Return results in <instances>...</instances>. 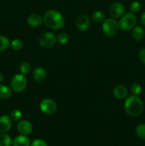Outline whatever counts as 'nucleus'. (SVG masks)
<instances>
[{
	"mask_svg": "<svg viewBox=\"0 0 145 146\" xmlns=\"http://www.w3.org/2000/svg\"><path fill=\"white\" fill-rule=\"evenodd\" d=\"M30 146H48V145L44 140L36 139L31 143Z\"/></svg>",
	"mask_w": 145,
	"mask_h": 146,
	"instance_id": "28",
	"label": "nucleus"
},
{
	"mask_svg": "<svg viewBox=\"0 0 145 146\" xmlns=\"http://www.w3.org/2000/svg\"><path fill=\"white\" fill-rule=\"evenodd\" d=\"M135 133L138 138L145 141V123H141L138 125L135 129Z\"/></svg>",
	"mask_w": 145,
	"mask_h": 146,
	"instance_id": "20",
	"label": "nucleus"
},
{
	"mask_svg": "<svg viewBox=\"0 0 145 146\" xmlns=\"http://www.w3.org/2000/svg\"><path fill=\"white\" fill-rule=\"evenodd\" d=\"M17 130L21 135H27L33 131V125L29 121L21 120L17 124Z\"/></svg>",
	"mask_w": 145,
	"mask_h": 146,
	"instance_id": "10",
	"label": "nucleus"
},
{
	"mask_svg": "<svg viewBox=\"0 0 145 146\" xmlns=\"http://www.w3.org/2000/svg\"><path fill=\"white\" fill-rule=\"evenodd\" d=\"M33 77L36 82L38 84H42L45 81L47 77L46 71L41 66L36 67L33 71Z\"/></svg>",
	"mask_w": 145,
	"mask_h": 146,
	"instance_id": "12",
	"label": "nucleus"
},
{
	"mask_svg": "<svg viewBox=\"0 0 145 146\" xmlns=\"http://www.w3.org/2000/svg\"><path fill=\"white\" fill-rule=\"evenodd\" d=\"M41 111L45 115H53L57 111V104L51 98H44L40 102Z\"/></svg>",
	"mask_w": 145,
	"mask_h": 146,
	"instance_id": "7",
	"label": "nucleus"
},
{
	"mask_svg": "<svg viewBox=\"0 0 145 146\" xmlns=\"http://www.w3.org/2000/svg\"><path fill=\"white\" fill-rule=\"evenodd\" d=\"M142 86L139 84H138V83H134V84H133L131 86L130 91L132 94V95L139 96L141 94V92H142Z\"/></svg>",
	"mask_w": 145,
	"mask_h": 146,
	"instance_id": "26",
	"label": "nucleus"
},
{
	"mask_svg": "<svg viewBox=\"0 0 145 146\" xmlns=\"http://www.w3.org/2000/svg\"><path fill=\"white\" fill-rule=\"evenodd\" d=\"M12 126V119L7 115L0 116V133H6Z\"/></svg>",
	"mask_w": 145,
	"mask_h": 146,
	"instance_id": "11",
	"label": "nucleus"
},
{
	"mask_svg": "<svg viewBox=\"0 0 145 146\" xmlns=\"http://www.w3.org/2000/svg\"><path fill=\"white\" fill-rule=\"evenodd\" d=\"M31 142L26 135H20L16 137L12 141L13 146H30Z\"/></svg>",
	"mask_w": 145,
	"mask_h": 146,
	"instance_id": "15",
	"label": "nucleus"
},
{
	"mask_svg": "<svg viewBox=\"0 0 145 146\" xmlns=\"http://www.w3.org/2000/svg\"><path fill=\"white\" fill-rule=\"evenodd\" d=\"M43 19L45 26L51 29L59 30L65 25V19L58 10H48L44 14Z\"/></svg>",
	"mask_w": 145,
	"mask_h": 146,
	"instance_id": "1",
	"label": "nucleus"
},
{
	"mask_svg": "<svg viewBox=\"0 0 145 146\" xmlns=\"http://www.w3.org/2000/svg\"><path fill=\"white\" fill-rule=\"evenodd\" d=\"M12 140L11 136L7 133H1L0 135V146H11Z\"/></svg>",
	"mask_w": 145,
	"mask_h": 146,
	"instance_id": "19",
	"label": "nucleus"
},
{
	"mask_svg": "<svg viewBox=\"0 0 145 146\" xmlns=\"http://www.w3.org/2000/svg\"><path fill=\"white\" fill-rule=\"evenodd\" d=\"M125 6L121 2H115L110 6L109 9V15L113 19L120 18L125 14Z\"/></svg>",
	"mask_w": 145,
	"mask_h": 146,
	"instance_id": "8",
	"label": "nucleus"
},
{
	"mask_svg": "<svg viewBox=\"0 0 145 146\" xmlns=\"http://www.w3.org/2000/svg\"><path fill=\"white\" fill-rule=\"evenodd\" d=\"M4 74H3L1 72H0V84H1V83L3 82V81H4Z\"/></svg>",
	"mask_w": 145,
	"mask_h": 146,
	"instance_id": "31",
	"label": "nucleus"
},
{
	"mask_svg": "<svg viewBox=\"0 0 145 146\" xmlns=\"http://www.w3.org/2000/svg\"><path fill=\"white\" fill-rule=\"evenodd\" d=\"M127 113L132 117L139 116L144 111V104L138 96H129L125 100L124 104Z\"/></svg>",
	"mask_w": 145,
	"mask_h": 146,
	"instance_id": "2",
	"label": "nucleus"
},
{
	"mask_svg": "<svg viewBox=\"0 0 145 146\" xmlns=\"http://www.w3.org/2000/svg\"><path fill=\"white\" fill-rule=\"evenodd\" d=\"M75 25L79 31H87L90 26L89 17L85 14H81V15L78 16L75 20Z\"/></svg>",
	"mask_w": 145,
	"mask_h": 146,
	"instance_id": "9",
	"label": "nucleus"
},
{
	"mask_svg": "<svg viewBox=\"0 0 145 146\" xmlns=\"http://www.w3.org/2000/svg\"><path fill=\"white\" fill-rule=\"evenodd\" d=\"M57 41V36L53 32L44 33L38 38V43L41 46L45 48L53 46L56 44Z\"/></svg>",
	"mask_w": 145,
	"mask_h": 146,
	"instance_id": "6",
	"label": "nucleus"
},
{
	"mask_svg": "<svg viewBox=\"0 0 145 146\" xmlns=\"http://www.w3.org/2000/svg\"><path fill=\"white\" fill-rule=\"evenodd\" d=\"M11 88L15 93L19 94L23 92L27 86V78L25 75L16 74L14 76L11 80Z\"/></svg>",
	"mask_w": 145,
	"mask_h": 146,
	"instance_id": "5",
	"label": "nucleus"
},
{
	"mask_svg": "<svg viewBox=\"0 0 145 146\" xmlns=\"http://www.w3.org/2000/svg\"><path fill=\"white\" fill-rule=\"evenodd\" d=\"M23 46L22 41L18 38H15L10 42V47L14 51H19L23 48Z\"/></svg>",
	"mask_w": 145,
	"mask_h": 146,
	"instance_id": "23",
	"label": "nucleus"
},
{
	"mask_svg": "<svg viewBox=\"0 0 145 146\" xmlns=\"http://www.w3.org/2000/svg\"><path fill=\"white\" fill-rule=\"evenodd\" d=\"M12 90L11 88L5 85L0 84V99H8L11 97Z\"/></svg>",
	"mask_w": 145,
	"mask_h": 146,
	"instance_id": "17",
	"label": "nucleus"
},
{
	"mask_svg": "<svg viewBox=\"0 0 145 146\" xmlns=\"http://www.w3.org/2000/svg\"><path fill=\"white\" fill-rule=\"evenodd\" d=\"M142 4L139 1H134L131 3V4L129 5V10L132 13H137L142 9Z\"/></svg>",
	"mask_w": 145,
	"mask_h": 146,
	"instance_id": "25",
	"label": "nucleus"
},
{
	"mask_svg": "<svg viewBox=\"0 0 145 146\" xmlns=\"http://www.w3.org/2000/svg\"><path fill=\"white\" fill-rule=\"evenodd\" d=\"M136 24V17L134 14L131 11L124 14L118 21L119 29L128 31L132 29Z\"/></svg>",
	"mask_w": 145,
	"mask_h": 146,
	"instance_id": "3",
	"label": "nucleus"
},
{
	"mask_svg": "<svg viewBox=\"0 0 145 146\" xmlns=\"http://www.w3.org/2000/svg\"><path fill=\"white\" fill-rule=\"evenodd\" d=\"M10 117H11V118L12 119V121H21V118H22V113H21V111L18 109L13 110V111L11 112V114H10Z\"/></svg>",
	"mask_w": 145,
	"mask_h": 146,
	"instance_id": "27",
	"label": "nucleus"
},
{
	"mask_svg": "<svg viewBox=\"0 0 145 146\" xmlns=\"http://www.w3.org/2000/svg\"><path fill=\"white\" fill-rule=\"evenodd\" d=\"M140 22L142 24V26L145 27V11L142 13V16H141L140 18Z\"/></svg>",
	"mask_w": 145,
	"mask_h": 146,
	"instance_id": "30",
	"label": "nucleus"
},
{
	"mask_svg": "<svg viewBox=\"0 0 145 146\" xmlns=\"http://www.w3.org/2000/svg\"><path fill=\"white\" fill-rule=\"evenodd\" d=\"M92 19L95 22L101 23L103 22L106 19V17H105V14L102 11L98 10V11H95L92 13Z\"/></svg>",
	"mask_w": 145,
	"mask_h": 146,
	"instance_id": "18",
	"label": "nucleus"
},
{
	"mask_svg": "<svg viewBox=\"0 0 145 146\" xmlns=\"http://www.w3.org/2000/svg\"><path fill=\"white\" fill-rule=\"evenodd\" d=\"M128 91L125 86L118 85L115 87L113 90V95L117 99H124L127 96Z\"/></svg>",
	"mask_w": 145,
	"mask_h": 146,
	"instance_id": "14",
	"label": "nucleus"
},
{
	"mask_svg": "<svg viewBox=\"0 0 145 146\" xmlns=\"http://www.w3.org/2000/svg\"><path fill=\"white\" fill-rule=\"evenodd\" d=\"M10 46V41L7 36H0V51H4Z\"/></svg>",
	"mask_w": 145,
	"mask_h": 146,
	"instance_id": "21",
	"label": "nucleus"
},
{
	"mask_svg": "<svg viewBox=\"0 0 145 146\" xmlns=\"http://www.w3.org/2000/svg\"><path fill=\"white\" fill-rule=\"evenodd\" d=\"M44 22L43 17L38 14H31L27 18V23L30 27L33 28H36L40 27Z\"/></svg>",
	"mask_w": 145,
	"mask_h": 146,
	"instance_id": "13",
	"label": "nucleus"
},
{
	"mask_svg": "<svg viewBox=\"0 0 145 146\" xmlns=\"http://www.w3.org/2000/svg\"><path fill=\"white\" fill-rule=\"evenodd\" d=\"M138 57L141 62L145 65V48H142V49H140L138 54Z\"/></svg>",
	"mask_w": 145,
	"mask_h": 146,
	"instance_id": "29",
	"label": "nucleus"
},
{
	"mask_svg": "<svg viewBox=\"0 0 145 146\" xmlns=\"http://www.w3.org/2000/svg\"><path fill=\"white\" fill-rule=\"evenodd\" d=\"M132 38L135 41H140L144 36V30L141 26H136L132 29Z\"/></svg>",
	"mask_w": 145,
	"mask_h": 146,
	"instance_id": "16",
	"label": "nucleus"
},
{
	"mask_svg": "<svg viewBox=\"0 0 145 146\" xmlns=\"http://www.w3.org/2000/svg\"><path fill=\"white\" fill-rule=\"evenodd\" d=\"M57 39H58V41L60 44L64 45V44H66L69 41L70 36L67 33L61 32L57 36Z\"/></svg>",
	"mask_w": 145,
	"mask_h": 146,
	"instance_id": "24",
	"label": "nucleus"
},
{
	"mask_svg": "<svg viewBox=\"0 0 145 146\" xmlns=\"http://www.w3.org/2000/svg\"><path fill=\"white\" fill-rule=\"evenodd\" d=\"M20 72H21V74L23 75H26V74H28L32 70V67H31V65L27 61H25V62H23L22 64L20 66Z\"/></svg>",
	"mask_w": 145,
	"mask_h": 146,
	"instance_id": "22",
	"label": "nucleus"
},
{
	"mask_svg": "<svg viewBox=\"0 0 145 146\" xmlns=\"http://www.w3.org/2000/svg\"><path fill=\"white\" fill-rule=\"evenodd\" d=\"M102 32L107 36L112 37L117 35L119 30L118 22L113 18L106 19L102 22Z\"/></svg>",
	"mask_w": 145,
	"mask_h": 146,
	"instance_id": "4",
	"label": "nucleus"
}]
</instances>
